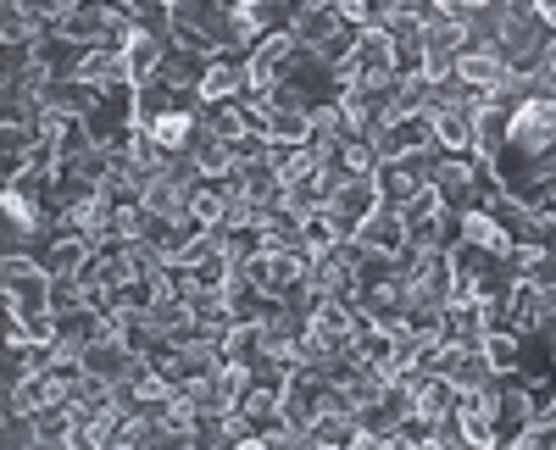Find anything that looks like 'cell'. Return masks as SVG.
<instances>
[{
	"label": "cell",
	"mask_w": 556,
	"mask_h": 450,
	"mask_svg": "<svg viewBox=\"0 0 556 450\" xmlns=\"http://www.w3.org/2000/svg\"><path fill=\"white\" fill-rule=\"evenodd\" d=\"M0 290H7V311H51V273L34 256H0Z\"/></svg>",
	"instance_id": "obj_1"
},
{
	"label": "cell",
	"mask_w": 556,
	"mask_h": 450,
	"mask_svg": "<svg viewBox=\"0 0 556 450\" xmlns=\"http://www.w3.org/2000/svg\"><path fill=\"white\" fill-rule=\"evenodd\" d=\"M417 407V395L401 384V378H390L367 407H356V423H362V445H395V428H401V417Z\"/></svg>",
	"instance_id": "obj_2"
},
{
	"label": "cell",
	"mask_w": 556,
	"mask_h": 450,
	"mask_svg": "<svg viewBox=\"0 0 556 450\" xmlns=\"http://www.w3.org/2000/svg\"><path fill=\"white\" fill-rule=\"evenodd\" d=\"M306 56H312V51L295 39V28H285V34H262V39L251 44L245 67H251V83H256V89H273V83H285L290 67L306 62Z\"/></svg>",
	"instance_id": "obj_3"
},
{
	"label": "cell",
	"mask_w": 556,
	"mask_h": 450,
	"mask_svg": "<svg viewBox=\"0 0 556 450\" xmlns=\"http://www.w3.org/2000/svg\"><path fill=\"white\" fill-rule=\"evenodd\" d=\"M462 51H468V28H462V23H451V17L424 23V73L429 78H451Z\"/></svg>",
	"instance_id": "obj_4"
},
{
	"label": "cell",
	"mask_w": 556,
	"mask_h": 450,
	"mask_svg": "<svg viewBox=\"0 0 556 450\" xmlns=\"http://www.w3.org/2000/svg\"><path fill=\"white\" fill-rule=\"evenodd\" d=\"M434 368H440L456 389H484V384L495 378L484 345H451V339H440V362H434Z\"/></svg>",
	"instance_id": "obj_5"
},
{
	"label": "cell",
	"mask_w": 556,
	"mask_h": 450,
	"mask_svg": "<svg viewBox=\"0 0 556 450\" xmlns=\"http://www.w3.org/2000/svg\"><path fill=\"white\" fill-rule=\"evenodd\" d=\"M356 240H362L367 250H379V256H395V261H406V256H412L406 222H401V211H395V206H379V211L356 229Z\"/></svg>",
	"instance_id": "obj_6"
},
{
	"label": "cell",
	"mask_w": 556,
	"mask_h": 450,
	"mask_svg": "<svg viewBox=\"0 0 556 450\" xmlns=\"http://www.w3.org/2000/svg\"><path fill=\"white\" fill-rule=\"evenodd\" d=\"M429 184H434V190H440V201H445V206H456V211L479 206V201H473V156H434Z\"/></svg>",
	"instance_id": "obj_7"
},
{
	"label": "cell",
	"mask_w": 556,
	"mask_h": 450,
	"mask_svg": "<svg viewBox=\"0 0 556 450\" xmlns=\"http://www.w3.org/2000/svg\"><path fill=\"white\" fill-rule=\"evenodd\" d=\"M429 117H434V145H440V156H479V128H473V112L440 106V112H429Z\"/></svg>",
	"instance_id": "obj_8"
},
{
	"label": "cell",
	"mask_w": 556,
	"mask_h": 450,
	"mask_svg": "<svg viewBox=\"0 0 556 450\" xmlns=\"http://www.w3.org/2000/svg\"><path fill=\"white\" fill-rule=\"evenodd\" d=\"M456 73L468 78L473 89H501L506 78H513V67H506V56H501V39L468 44V51H462V62H456Z\"/></svg>",
	"instance_id": "obj_9"
},
{
	"label": "cell",
	"mask_w": 556,
	"mask_h": 450,
	"mask_svg": "<svg viewBox=\"0 0 556 450\" xmlns=\"http://www.w3.org/2000/svg\"><path fill=\"white\" fill-rule=\"evenodd\" d=\"M128 67H134V83H146V78H156L162 73V56L173 51V34H156V28H146L139 23L134 34H128Z\"/></svg>",
	"instance_id": "obj_10"
},
{
	"label": "cell",
	"mask_w": 556,
	"mask_h": 450,
	"mask_svg": "<svg viewBox=\"0 0 556 450\" xmlns=\"http://www.w3.org/2000/svg\"><path fill=\"white\" fill-rule=\"evenodd\" d=\"M251 89V67H245V56H217L212 67H206V78H201V101L212 106V101H235V95H245Z\"/></svg>",
	"instance_id": "obj_11"
},
{
	"label": "cell",
	"mask_w": 556,
	"mask_h": 450,
	"mask_svg": "<svg viewBox=\"0 0 556 450\" xmlns=\"http://www.w3.org/2000/svg\"><path fill=\"white\" fill-rule=\"evenodd\" d=\"M184 167L201 172V178H228L235 172V151H228V140H217L212 128H195L190 151H184Z\"/></svg>",
	"instance_id": "obj_12"
},
{
	"label": "cell",
	"mask_w": 556,
	"mask_h": 450,
	"mask_svg": "<svg viewBox=\"0 0 556 450\" xmlns=\"http://www.w3.org/2000/svg\"><path fill=\"white\" fill-rule=\"evenodd\" d=\"M506 329H513V334H540V284L534 279H513V284H506Z\"/></svg>",
	"instance_id": "obj_13"
},
{
	"label": "cell",
	"mask_w": 556,
	"mask_h": 450,
	"mask_svg": "<svg viewBox=\"0 0 556 450\" xmlns=\"http://www.w3.org/2000/svg\"><path fill=\"white\" fill-rule=\"evenodd\" d=\"M484 334H490V323H484V300H451V306H445V329H440V339H451V345H484Z\"/></svg>",
	"instance_id": "obj_14"
},
{
	"label": "cell",
	"mask_w": 556,
	"mask_h": 450,
	"mask_svg": "<svg viewBox=\"0 0 556 450\" xmlns=\"http://www.w3.org/2000/svg\"><path fill=\"white\" fill-rule=\"evenodd\" d=\"M462 240H468V245H484V250H495V256L513 250V234L501 229V217H495L490 206H468V211H462Z\"/></svg>",
	"instance_id": "obj_15"
},
{
	"label": "cell",
	"mask_w": 556,
	"mask_h": 450,
	"mask_svg": "<svg viewBox=\"0 0 556 450\" xmlns=\"http://www.w3.org/2000/svg\"><path fill=\"white\" fill-rule=\"evenodd\" d=\"M379 206H384V201H379V184H374V178H345L340 195H334V211H340V217H351L356 229H362V222L374 217Z\"/></svg>",
	"instance_id": "obj_16"
},
{
	"label": "cell",
	"mask_w": 556,
	"mask_h": 450,
	"mask_svg": "<svg viewBox=\"0 0 556 450\" xmlns=\"http://www.w3.org/2000/svg\"><path fill=\"white\" fill-rule=\"evenodd\" d=\"M267 162L285 172V184H295V178H306V172L323 167V156H317L306 140H273V145H267Z\"/></svg>",
	"instance_id": "obj_17"
},
{
	"label": "cell",
	"mask_w": 556,
	"mask_h": 450,
	"mask_svg": "<svg viewBox=\"0 0 556 450\" xmlns=\"http://www.w3.org/2000/svg\"><path fill=\"white\" fill-rule=\"evenodd\" d=\"M73 400H51V407H39L34 412V428H39V450H56V445H73Z\"/></svg>",
	"instance_id": "obj_18"
},
{
	"label": "cell",
	"mask_w": 556,
	"mask_h": 450,
	"mask_svg": "<svg viewBox=\"0 0 556 450\" xmlns=\"http://www.w3.org/2000/svg\"><path fill=\"white\" fill-rule=\"evenodd\" d=\"M340 28H345V17H340L334 7H306V12L295 17V39L306 44V51H312V56H317V51H323V44H329V39L340 34Z\"/></svg>",
	"instance_id": "obj_19"
},
{
	"label": "cell",
	"mask_w": 556,
	"mask_h": 450,
	"mask_svg": "<svg viewBox=\"0 0 556 450\" xmlns=\"http://www.w3.org/2000/svg\"><path fill=\"white\" fill-rule=\"evenodd\" d=\"M473 128H479V156L501 162V151H506V128H513V112L495 101V106H484V112L473 117Z\"/></svg>",
	"instance_id": "obj_20"
},
{
	"label": "cell",
	"mask_w": 556,
	"mask_h": 450,
	"mask_svg": "<svg viewBox=\"0 0 556 450\" xmlns=\"http://www.w3.org/2000/svg\"><path fill=\"white\" fill-rule=\"evenodd\" d=\"M340 172L345 178H374L379 172V145L367 133H345L340 140Z\"/></svg>",
	"instance_id": "obj_21"
},
{
	"label": "cell",
	"mask_w": 556,
	"mask_h": 450,
	"mask_svg": "<svg viewBox=\"0 0 556 450\" xmlns=\"http://www.w3.org/2000/svg\"><path fill=\"white\" fill-rule=\"evenodd\" d=\"M484 356H490V368H495V373H518V362H523V334H513V329H490V334H484Z\"/></svg>",
	"instance_id": "obj_22"
},
{
	"label": "cell",
	"mask_w": 556,
	"mask_h": 450,
	"mask_svg": "<svg viewBox=\"0 0 556 450\" xmlns=\"http://www.w3.org/2000/svg\"><path fill=\"white\" fill-rule=\"evenodd\" d=\"M262 356V323H235L223 334V362H240V368H251Z\"/></svg>",
	"instance_id": "obj_23"
},
{
	"label": "cell",
	"mask_w": 556,
	"mask_h": 450,
	"mask_svg": "<svg viewBox=\"0 0 556 450\" xmlns=\"http://www.w3.org/2000/svg\"><path fill=\"white\" fill-rule=\"evenodd\" d=\"M395 445H440V417H429V412H406L401 417V428H395Z\"/></svg>",
	"instance_id": "obj_24"
},
{
	"label": "cell",
	"mask_w": 556,
	"mask_h": 450,
	"mask_svg": "<svg viewBox=\"0 0 556 450\" xmlns=\"http://www.w3.org/2000/svg\"><path fill=\"white\" fill-rule=\"evenodd\" d=\"M334 12H340L351 28H379L384 12H390V0H334Z\"/></svg>",
	"instance_id": "obj_25"
},
{
	"label": "cell",
	"mask_w": 556,
	"mask_h": 450,
	"mask_svg": "<svg viewBox=\"0 0 556 450\" xmlns=\"http://www.w3.org/2000/svg\"><path fill=\"white\" fill-rule=\"evenodd\" d=\"M0 434H7V445H12V450H23V445H28V450H39L34 412H17V407H12V412H0Z\"/></svg>",
	"instance_id": "obj_26"
},
{
	"label": "cell",
	"mask_w": 556,
	"mask_h": 450,
	"mask_svg": "<svg viewBox=\"0 0 556 450\" xmlns=\"http://www.w3.org/2000/svg\"><path fill=\"white\" fill-rule=\"evenodd\" d=\"M523 450H556V407H545V412H534V423L523 428V439H518Z\"/></svg>",
	"instance_id": "obj_27"
},
{
	"label": "cell",
	"mask_w": 556,
	"mask_h": 450,
	"mask_svg": "<svg viewBox=\"0 0 556 450\" xmlns=\"http://www.w3.org/2000/svg\"><path fill=\"white\" fill-rule=\"evenodd\" d=\"M73 306H84V284L78 279H51V311L62 318V311H73Z\"/></svg>",
	"instance_id": "obj_28"
},
{
	"label": "cell",
	"mask_w": 556,
	"mask_h": 450,
	"mask_svg": "<svg viewBox=\"0 0 556 450\" xmlns=\"http://www.w3.org/2000/svg\"><path fill=\"white\" fill-rule=\"evenodd\" d=\"M267 133H240V140H228V151H235V162H262L267 156Z\"/></svg>",
	"instance_id": "obj_29"
},
{
	"label": "cell",
	"mask_w": 556,
	"mask_h": 450,
	"mask_svg": "<svg viewBox=\"0 0 556 450\" xmlns=\"http://www.w3.org/2000/svg\"><path fill=\"white\" fill-rule=\"evenodd\" d=\"M540 73H545V83L556 89V28H551V39H545V67H540Z\"/></svg>",
	"instance_id": "obj_30"
},
{
	"label": "cell",
	"mask_w": 556,
	"mask_h": 450,
	"mask_svg": "<svg viewBox=\"0 0 556 450\" xmlns=\"http://www.w3.org/2000/svg\"><path fill=\"white\" fill-rule=\"evenodd\" d=\"M301 7H334V0H301Z\"/></svg>",
	"instance_id": "obj_31"
},
{
	"label": "cell",
	"mask_w": 556,
	"mask_h": 450,
	"mask_svg": "<svg viewBox=\"0 0 556 450\" xmlns=\"http://www.w3.org/2000/svg\"><path fill=\"white\" fill-rule=\"evenodd\" d=\"M545 162H551V167H556V145H551V156H545Z\"/></svg>",
	"instance_id": "obj_32"
}]
</instances>
